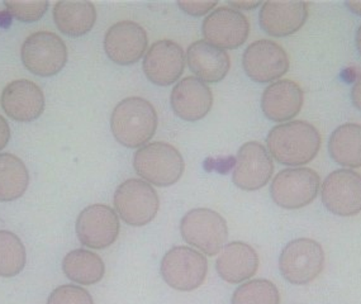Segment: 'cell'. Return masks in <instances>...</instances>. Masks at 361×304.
Masks as SVG:
<instances>
[{
	"label": "cell",
	"mask_w": 361,
	"mask_h": 304,
	"mask_svg": "<svg viewBox=\"0 0 361 304\" xmlns=\"http://www.w3.org/2000/svg\"><path fill=\"white\" fill-rule=\"evenodd\" d=\"M319 130L305 121H290L273 127L267 137L269 154L276 162L300 168L316 159L321 149Z\"/></svg>",
	"instance_id": "obj_1"
},
{
	"label": "cell",
	"mask_w": 361,
	"mask_h": 304,
	"mask_svg": "<svg viewBox=\"0 0 361 304\" xmlns=\"http://www.w3.org/2000/svg\"><path fill=\"white\" fill-rule=\"evenodd\" d=\"M159 117L151 102L130 97L119 102L111 116L113 136L122 146L140 149L155 136Z\"/></svg>",
	"instance_id": "obj_2"
},
{
	"label": "cell",
	"mask_w": 361,
	"mask_h": 304,
	"mask_svg": "<svg viewBox=\"0 0 361 304\" xmlns=\"http://www.w3.org/2000/svg\"><path fill=\"white\" fill-rule=\"evenodd\" d=\"M133 168L151 186H171L180 181L185 162L180 151L168 142H149L135 152Z\"/></svg>",
	"instance_id": "obj_3"
},
{
	"label": "cell",
	"mask_w": 361,
	"mask_h": 304,
	"mask_svg": "<svg viewBox=\"0 0 361 304\" xmlns=\"http://www.w3.org/2000/svg\"><path fill=\"white\" fill-rule=\"evenodd\" d=\"M326 255L316 240L300 237L288 243L279 256L281 276L293 286H308L324 272Z\"/></svg>",
	"instance_id": "obj_4"
},
{
	"label": "cell",
	"mask_w": 361,
	"mask_h": 304,
	"mask_svg": "<svg viewBox=\"0 0 361 304\" xmlns=\"http://www.w3.org/2000/svg\"><path fill=\"white\" fill-rule=\"evenodd\" d=\"M180 235L185 243L202 254L216 256L228 240V226L218 212L194 208L181 218Z\"/></svg>",
	"instance_id": "obj_5"
},
{
	"label": "cell",
	"mask_w": 361,
	"mask_h": 304,
	"mask_svg": "<svg viewBox=\"0 0 361 304\" xmlns=\"http://www.w3.org/2000/svg\"><path fill=\"white\" fill-rule=\"evenodd\" d=\"M118 217L133 227H142L155 219L160 198L155 188L142 179H127L119 184L113 197Z\"/></svg>",
	"instance_id": "obj_6"
},
{
	"label": "cell",
	"mask_w": 361,
	"mask_h": 304,
	"mask_svg": "<svg viewBox=\"0 0 361 304\" xmlns=\"http://www.w3.org/2000/svg\"><path fill=\"white\" fill-rule=\"evenodd\" d=\"M162 279L179 292L198 289L207 278L208 261L204 254L189 246L170 248L160 262Z\"/></svg>",
	"instance_id": "obj_7"
},
{
	"label": "cell",
	"mask_w": 361,
	"mask_h": 304,
	"mask_svg": "<svg viewBox=\"0 0 361 304\" xmlns=\"http://www.w3.org/2000/svg\"><path fill=\"white\" fill-rule=\"evenodd\" d=\"M321 189V178L310 168L284 169L275 175L270 195L284 209H300L313 203Z\"/></svg>",
	"instance_id": "obj_8"
},
{
	"label": "cell",
	"mask_w": 361,
	"mask_h": 304,
	"mask_svg": "<svg viewBox=\"0 0 361 304\" xmlns=\"http://www.w3.org/2000/svg\"><path fill=\"white\" fill-rule=\"evenodd\" d=\"M25 68L32 74L50 78L59 74L68 62V47L56 33L39 31L25 38L20 49Z\"/></svg>",
	"instance_id": "obj_9"
},
{
	"label": "cell",
	"mask_w": 361,
	"mask_h": 304,
	"mask_svg": "<svg viewBox=\"0 0 361 304\" xmlns=\"http://www.w3.org/2000/svg\"><path fill=\"white\" fill-rule=\"evenodd\" d=\"M321 199L327 211L338 217H354L361 212V174L338 169L326 176Z\"/></svg>",
	"instance_id": "obj_10"
},
{
	"label": "cell",
	"mask_w": 361,
	"mask_h": 304,
	"mask_svg": "<svg viewBox=\"0 0 361 304\" xmlns=\"http://www.w3.org/2000/svg\"><path fill=\"white\" fill-rule=\"evenodd\" d=\"M75 230L84 246L104 250L117 241L121 224L117 212L106 205H92L79 213Z\"/></svg>",
	"instance_id": "obj_11"
},
{
	"label": "cell",
	"mask_w": 361,
	"mask_h": 304,
	"mask_svg": "<svg viewBox=\"0 0 361 304\" xmlns=\"http://www.w3.org/2000/svg\"><path fill=\"white\" fill-rule=\"evenodd\" d=\"M290 66L287 51L270 39H257L243 55V68L250 79L267 84L279 80Z\"/></svg>",
	"instance_id": "obj_12"
},
{
	"label": "cell",
	"mask_w": 361,
	"mask_h": 304,
	"mask_svg": "<svg viewBox=\"0 0 361 304\" xmlns=\"http://www.w3.org/2000/svg\"><path fill=\"white\" fill-rule=\"evenodd\" d=\"M273 173L274 162L268 149L257 141L243 143L232 171L233 184L245 192H255L268 184Z\"/></svg>",
	"instance_id": "obj_13"
},
{
	"label": "cell",
	"mask_w": 361,
	"mask_h": 304,
	"mask_svg": "<svg viewBox=\"0 0 361 304\" xmlns=\"http://www.w3.org/2000/svg\"><path fill=\"white\" fill-rule=\"evenodd\" d=\"M202 32L209 44L222 50H236L249 38L250 22L236 9L219 6L203 20Z\"/></svg>",
	"instance_id": "obj_14"
},
{
	"label": "cell",
	"mask_w": 361,
	"mask_h": 304,
	"mask_svg": "<svg viewBox=\"0 0 361 304\" xmlns=\"http://www.w3.org/2000/svg\"><path fill=\"white\" fill-rule=\"evenodd\" d=\"M185 54L173 39H160L146 51L142 68L152 84L169 87L179 80L185 68Z\"/></svg>",
	"instance_id": "obj_15"
},
{
	"label": "cell",
	"mask_w": 361,
	"mask_h": 304,
	"mask_svg": "<svg viewBox=\"0 0 361 304\" xmlns=\"http://www.w3.org/2000/svg\"><path fill=\"white\" fill-rule=\"evenodd\" d=\"M149 37L144 27L133 20H121L106 31L104 51L114 63L127 66L140 61L147 51Z\"/></svg>",
	"instance_id": "obj_16"
},
{
	"label": "cell",
	"mask_w": 361,
	"mask_h": 304,
	"mask_svg": "<svg viewBox=\"0 0 361 304\" xmlns=\"http://www.w3.org/2000/svg\"><path fill=\"white\" fill-rule=\"evenodd\" d=\"M170 106L179 118L197 122L204 118L212 109V89L198 78L187 76L173 87Z\"/></svg>",
	"instance_id": "obj_17"
},
{
	"label": "cell",
	"mask_w": 361,
	"mask_h": 304,
	"mask_svg": "<svg viewBox=\"0 0 361 304\" xmlns=\"http://www.w3.org/2000/svg\"><path fill=\"white\" fill-rule=\"evenodd\" d=\"M0 104L9 118L32 122L44 111V95L36 83L27 79L11 81L3 90Z\"/></svg>",
	"instance_id": "obj_18"
},
{
	"label": "cell",
	"mask_w": 361,
	"mask_h": 304,
	"mask_svg": "<svg viewBox=\"0 0 361 304\" xmlns=\"http://www.w3.org/2000/svg\"><path fill=\"white\" fill-rule=\"evenodd\" d=\"M308 4L305 1H265L259 13L262 31L271 37L292 36L305 25Z\"/></svg>",
	"instance_id": "obj_19"
},
{
	"label": "cell",
	"mask_w": 361,
	"mask_h": 304,
	"mask_svg": "<svg viewBox=\"0 0 361 304\" xmlns=\"http://www.w3.org/2000/svg\"><path fill=\"white\" fill-rule=\"evenodd\" d=\"M303 103V89L289 79L271 83L262 97V113L273 122H290L298 116Z\"/></svg>",
	"instance_id": "obj_20"
},
{
	"label": "cell",
	"mask_w": 361,
	"mask_h": 304,
	"mask_svg": "<svg viewBox=\"0 0 361 304\" xmlns=\"http://www.w3.org/2000/svg\"><path fill=\"white\" fill-rule=\"evenodd\" d=\"M260 259L255 248L243 241L226 243L218 254L216 269L221 279L230 284H241L259 270Z\"/></svg>",
	"instance_id": "obj_21"
},
{
	"label": "cell",
	"mask_w": 361,
	"mask_h": 304,
	"mask_svg": "<svg viewBox=\"0 0 361 304\" xmlns=\"http://www.w3.org/2000/svg\"><path fill=\"white\" fill-rule=\"evenodd\" d=\"M188 66L190 71L204 83L224 80L231 68L230 55L208 41H195L188 47Z\"/></svg>",
	"instance_id": "obj_22"
},
{
	"label": "cell",
	"mask_w": 361,
	"mask_h": 304,
	"mask_svg": "<svg viewBox=\"0 0 361 304\" xmlns=\"http://www.w3.org/2000/svg\"><path fill=\"white\" fill-rule=\"evenodd\" d=\"M54 20L63 35L80 37L92 31L97 22V9L90 1H57Z\"/></svg>",
	"instance_id": "obj_23"
},
{
	"label": "cell",
	"mask_w": 361,
	"mask_h": 304,
	"mask_svg": "<svg viewBox=\"0 0 361 304\" xmlns=\"http://www.w3.org/2000/svg\"><path fill=\"white\" fill-rule=\"evenodd\" d=\"M329 154L345 169L361 168V124L343 123L331 133Z\"/></svg>",
	"instance_id": "obj_24"
},
{
	"label": "cell",
	"mask_w": 361,
	"mask_h": 304,
	"mask_svg": "<svg viewBox=\"0 0 361 304\" xmlns=\"http://www.w3.org/2000/svg\"><path fill=\"white\" fill-rule=\"evenodd\" d=\"M63 272L76 284L94 286L104 278L106 265L99 255L85 248H76L65 255Z\"/></svg>",
	"instance_id": "obj_25"
},
{
	"label": "cell",
	"mask_w": 361,
	"mask_h": 304,
	"mask_svg": "<svg viewBox=\"0 0 361 304\" xmlns=\"http://www.w3.org/2000/svg\"><path fill=\"white\" fill-rule=\"evenodd\" d=\"M30 186L25 162L13 154H0V202L20 198Z\"/></svg>",
	"instance_id": "obj_26"
},
{
	"label": "cell",
	"mask_w": 361,
	"mask_h": 304,
	"mask_svg": "<svg viewBox=\"0 0 361 304\" xmlns=\"http://www.w3.org/2000/svg\"><path fill=\"white\" fill-rule=\"evenodd\" d=\"M27 254L23 243L11 231H0V276H17L25 267Z\"/></svg>",
	"instance_id": "obj_27"
},
{
	"label": "cell",
	"mask_w": 361,
	"mask_h": 304,
	"mask_svg": "<svg viewBox=\"0 0 361 304\" xmlns=\"http://www.w3.org/2000/svg\"><path fill=\"white\" fill-rule=\"evenodd\" d=\"M231 304H281V293L270 280H247L233 292Z\"/></svg>",
	"instance_id": "obj_28"
},
{
	"label": "cell",
	"mask_w": 361,
	"mask_h": 304,
	"mask_svg": "<svg viewBox=\"0 0 361 304\" xmlns=\"http://www.w3.org/2000/svg\"><path fill=\"white\" fill-rule=\"evenodd\" d=\"M50 3L49 1H4L6 12L20 22L32 23L44 17Z\"/></svg>",
	"instance_id": "obj_29"
},
{
	"label": "cell",
	"mask_w": 361,
	"mask_h": 304,
	"mask_svg": "<svg viewBox=\"0 0 361 304\" xmlns=\"http://www.w3.org/2000/svg\"><path fill=\"white\" fill-rule=\"evenodd\" d=\"M47 304H94V300L85 288L75 284H65L52 291L47 299Z\"/></svg>",
	"instance_id": "obj_30"
},
{
	"label": "cell",
	"mask_w": 361,
	"mask_h": 304,
	"mask_svg": "<svg viewBox=\"0 0 361 304\" xmlns=\"http://www.w3.org/2000/svg\"><path fill=\"white\" fill-rule=\"evenodd\" d=\"M181 11L193 17H202L214 11L217 1H178Z\"/></svg>",
	"instance_id": "obj_31"
},
{
	"label": "cell",
	"mask_w": 361,
	"mask_h": 304,
	"mask_svg": "<svg viewBox=\"0 0 361 304\" xmlns=\"http://www.w3.org/2000/svg\"><path fill=\"white\" fill-rule=\"evenodd\" d=\"M350 98L356 109H359L361 112V74L357 76L354 85L351 87Z\"/></svg>",
	"instance_id": "obj_32"
},
{
	"label": "cell",
	"mask_w": 361,
	"mask_h": 304,
	"mask_svg": "<svg viewBox=\"0 0 361 304\" xmlns=\"http://www.w3.org/2000/svg\"><path fill=\"white\" fill-rule=\"evenodd\" d=\"M11 140V128L6 119L0 116V151L6 147Z\"/></svg>",
	"instance_id": "obj_33"
},
{
	"label": "cell",
	"mask_w": 361,
	"mask_h": 304,
	"mask_svg": "<svg viewBox=\"0 0 361 304\" xmlns=\"http://www.w3.org/2000/svg\"><path fill=\"white\" fill-rule=\"evenodd\" d=\"M262 6V1H228V6L236 11H254L257 6Z\"/></svg>",
	"instance_id": "obj_34"
},
{
	"label": "cell",
	"mask_w": 361,
	"mask_h": 304,
	"mask_svg": "<svg viewBox=\"0 0 361 304\" xmlns=\"http://www.w3.org/2000/svg\"><path fill=\"white\" fill-rule=\"evenodd\" d=\"M345 6L349 8L350 12L354 13L356 16H361V1L357 0H349L345 3Z\"/></svg>",
	"instance_id": "obj_35"
},
{
	"label": "cell",
	"mask_w": 361,
	"mask_h": 304,
	"mask_svg": "<svg viewBox=\"0 0 361 304\" xmlns=\"http://www.w3.org/2000/svg\"><path fill=\"white\" fill-rule=\"evenodd\" d=\"M12 23V16L9 13L4 11V12H0V27H9Z\"/></svg>",
	"instance_id": "obj_36"
},
{
	"label": "cell",
	"mask_w": 361,
	"mask_h": 304,
	"mask_svg": "<svg viewBox=\"0 0 361 304\" xmlns=\"http://www.w3.org/2000/svg\"><path fill=\"white\" fill-rule=\"evenodd\" d=\"M355 44L356 49H357V51H359V54H360L361 55V25H359V28H357V31H356Z\"/></svg>",
	"instance_id": "obj_37"
}]
</instances>
